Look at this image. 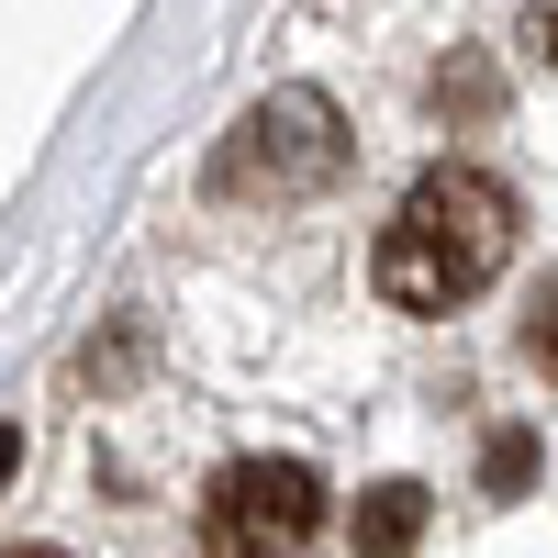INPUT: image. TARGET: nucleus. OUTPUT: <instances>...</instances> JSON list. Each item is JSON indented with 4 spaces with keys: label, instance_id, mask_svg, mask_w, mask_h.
I'll return each mask as SVG.
<instances>
[{
    "label": "nucleus",
    "instance_id": "nucleus-1",
    "mask_svg": "<svg viewBox=\"0 0 558 558\" xmlns=\"http://www.w3.org/2000/svg\"><path fill=\"white\" fill-rule=\"evenodd\" d=\"M502 257H514V191H502L492 168H425L402 191V213L380 223V302L402 313H458L470 291H492Z\"/></svg>",
    "mask_w": 558,
    "mask_h": 558
},
{
    "label": "nucleus",
    "instance_id": "nucleus-2",
    "mask_svg": "<svg viewBox=\"0 0 558 558\" xmlns=\"http://www.w3.org/2000/svg\"><path fill=\"white\" fill-rule=\"evenodd\" d=\"M347 168V134H336V101L324 89H268V101L223 134L213 157V191L223 202H302Z\"/></svg>",
    "mask_w": 558,
    "mask_h": 558
},
{
    "label": "nucleus",
    "instance_id": "nucleus-3",
    "mask_svg": "<svg viewBox=\"0 0 558 558\" xmlns=\"http://www.w3.org/2000/svg\"><path fill=\"white\" fill-rule=\"evenodd\" d=\"M324 525V481L302 458H235L202 492V558H302Z\"/></svg>",
    "mask_w": 558,
    "mask_h": 558
},
{
    "label": "nucleus",
    "instance_id": "nucleus-4",
    "mask_svg": "<svg viewBox=\"0 0 558 558\" xmlns=\"http://www.w3.org/2000/svg\"><path fill=\"white\" fill-rule=\"evenodd\" d=\"M413 536H425V481L357 492V558H413Z\"/></svg>",
    "mask_w": 558,
    "mask_h": 558
},
{
    "label": "nucleus",
    "instance_id": "nucleus-5",
    "mask_svg": "<svg viewBox=\"0 0 558 558\" xmlns=\"http://www.w3.org/2000/svg\"><path fill=\"white\" fill-rule=\"evenodd\" d=\"M525 470H536V436H492V458H481V492H525Z\"/></svg>",
    "mask_w": 558,
    "mask_h": 558
},
{
    "label": "nucleus",
    "instance_id": "nucleus-6",
    "mask_svg": "<svg viewBox=\"0 0 558 558\" xmlns=\"http://www.w3.org/2000/svg\"><path fill=\"white\" fill-rule=\"evenodd\" d=\"M525 45H536V57L558 68V0H525Z\"/></svg>",
    "mask_w": 558,
    "mask_h": 558
},
{
    "label": "nucleus",
    "instance_id": "nucleus-7",
    "mask_svg": "<svg viewBox=\"0 0 558 558\" xmlns=\"http://www.w3.org/2000/svg\"><path fill=\"white\" fill-rule=\"evenodd\" d=\"M525 347H547V357H558V291L536 302V324H525Z\"/></svg>",
    "mask_w": 558,
    "mask_h": 558
},
{
    "label": "nucleus",
    "instance_id": "nucleus-8",
    "mask_svg": "<svg viewBox=\"0 0 558 558\" xmlns=\"http://www.w3.org/2000/svg\"><path fill=\"white\" fill-rule=\"evenodd\" d=\"M12 458H23V436H12V425H0V481H12Z\"/></svg>",
    "mask_w": 558,
    "mask_h": 558
},
{
    "label": "nucleus",
    "instance_id": "nucleus-9",
    "mask_svg": "<svg viewBox=\"0 0 558 558\" xmlns=\"http://www.w3.org/2000/svg\"><path fill=\"white\" fill-rule=\"evenodd\" d=\"M12 558H57V547H12Z\"/></svg>",
    "mask_w": 558,
    "mask_h": 558
}]
</instances>
